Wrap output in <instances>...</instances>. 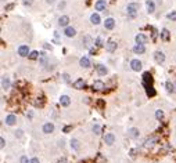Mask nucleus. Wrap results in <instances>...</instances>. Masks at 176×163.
<instances>
[{"instance_id":"17","label":"nucleus","mask_w":176,"mask_h":163,"mask_svg":"<svg viewBox=\"0 0 176 163\" xmlns=\"http://www.w3.org/2000/svg\"><path fill=\"white\" fill-rule=\"evenodd\" d=\"M96 70H97V73H98L100 76H104V75H107V68H105L104 65H101V64L96 65Z\"/></svg>"},{"instance_id":"18","label":"nucleus","mask_w":176,"mask_h":163,"mask_svg":"<svg viewBox=\"0 0 176 163\" xmlns=\"http://www.w3.org/2000/svg\"><path fill=\"white\" fill-rule=\"evenodd\" d=\"M79 64L82 68H89V66H90V60H89V57H82Z\"/></svg>"},{"instance_id":"49","label":"nucleus","mask_w":176,"mask_h":163,"mask_svg":"<svg viewBox=\"0 0 176 163\" xmlns=\"http://www.w3.org/2000/svg\"><path fill=\"white\" fill-rule=\"evenodd\" d=\"M60 8H64L65 7V3H60V6H58Z\"/></svg>"},{"instance_id":"16","label":"nucleus","mask_w":176,"mask_h":163,"mask_svg":"<svg viewBox=\"0 0 176 163\" xmlns=\"http://www.w3.org/2000/svg\"><path fill=\"white\" fill-rule=\"evenodd\" d=\"M105 48H107V51H108V53H112V51H115V50H117V43H115L114 40H110V42L107 43Z\"/></svg>"},{"instance_id":"9","label":"nucleus","mask_w":176,"mask_h":163,"mask_svg":"<svg viewBox=\"0 0 176 163\" xmlns=\"http://www.w3.org/2000/svg\"><path fill=\"white\" fill-rule=\"evenodd\" d=\"M104 28L105 29H108V31H111L115 28V21H114V18H107L104 21Z\"/></svg>"},{"instance_id":"6","label":"nucleus","mask_w":176,"mask_h":163,"mask_svg":"<svg viewBox=\"0 0 176 163\" xmlns=\"http://www.w3.org/2000/svg\"><path fill=\"white\" fill-rule=\"evenodd\" d=\"M130 68H132V70H135V72H139V70L142 69V62L139 61V60H132L130 61Z\"/></svg>"},{"instance_id":"2","label":"nucleus","mask_w":176,"mask_h":163,"mask_svg":"<svg viewBox=\"0 0 176 163\" xmlns=\"http://www.w3.org/2000/svg\"><path fill=\"white\" fill-rule=\"evenodd\" d=\"M152 82H154V79H152L151 73H150V72H144L143 73V86L144 87L152 86Z\"/></svg>"},{"instance_id":"29","label":"nucleus","mask_w":176,"mask_h":163,"mask_svg":"<svg viewBox=\"0 0 176 163\" xmlns=\"http://www.w3.org/2000/svg\"><path fill=\"white\" fill-rule=\"evenodd\" d=\"M167 90H168L169 93H173V91H175V85H173V83H171V82H167Z\"/></svg>"},{"instance_id":"27","label":"nucleus","mask_w":176,"mask_h":163,"mask_svg":"<svg viewBox=\"0 0 176 163\" xmlns=\"http://www.w3.org/2000/svg\"><path fill=\"white\" fill-rule=\"evenodd\" d=\"M146 93H147L148 97H154V95L157 94V91L154 90V87H152V86H147V87H146Z\"/></svg>"},{"instance_id":"41","label":"nucleus","mask_w":176,"mask_h":163,"mask_svg":"<svg viewBox=\"0 0 176 163\" xmlns=\"http://www.w3.org/2000/svg\"><path fill=\"white\" fill-rule=\"evenodd\" d=\"M4 145H6V141L1 137V138H0V148H4Z\"/></svg>"},{"instance_id":"30","label":"nucleus","mask_w":176,"mask_h":163,"mask_svg":"<svg viewBox=\"0 0 176 163\" xmlns=\"http://www.w3.org/2000/svg\"><path fill=\"white\" fill-rule=\"evenodd\" d=\"M28 57H29V60H38L39 58V53L38 51H31Z\"/></svg>"},{"instance_id":"21","label":"nucleus","mask_w":176,"mask_h":163,"mask_svg":"<svg viewBox=\"0 0 176 163\" xmlns=\"http://www.w3.org/2000/svg\"><path fill=\"white\" fill-rule=\"evenodd\" d=\"M69 142H71V148L74 149V151H79L80 149V144H79V141L76 140V138H72Z\"/></svg>"},{"instance_id":"25","label":"nucleus","mask_w":176,"mask_h":163,"mask_svg":"<svg viewBox=\"0 0 176 163\" xmlns=\"http://www.w3.org/2000/svg\"><path fill=\"white\" fill-rule=\"evenodd\" d=\"M8 87H10V79L6 78V76H3V78H1V89L6 90Z\"/></svg>"},{"instance_id":"13","label":"nucleus","mask_w":176,"mask_h":163,"mask_svg":"<svg viewBox=\"0 0 176 163\" xmlns=\"http://www.w3.org/2000/svg\"><path fill=\"white\" fill-rule=\"evenodd\" d=\"M154 58H155V61L158 62V64H162V62L165 61V54H164L162 51H155Z\"/></svg>"},{"instance_id":"15","label":"nucleus","mask_w":176,"mask_h":163,"mask_svg":"<svg viewBox=\"0 0 176 163\" xmlns=\"http://www.w3.org/2000/svg\"><path fill=\"white\" fill-rule=\"evenodd\" d=\"M68 23H69V17L68 15L60 17V19H58V25L60 26H68Z\"/></svg>"},{"instance_id":"47","label":"nucleus","mask_w":176,"mask_h":163,"mask_svg":"<svg viewBox=\"0 0 176 163\" xmlns=\"http://www.w3.org/2000/svg\"><path fill=\"white\" fill-rule=\"evenodd\" d=\"M136 155V149H132V151H130V156H135Z\"/></svg>"},{"instance_id":"4","label":"nucleus","mask_w":176,"mask_h":163,"mask_svg":"<svg viewBox=\"0 0 176 163\" xmlns=\"http://www.w3.org/2000/svg\"><path fill=\"white\" fill-rule=\"evenodd\" d=\"M18 55L20 57H28L29 55V48H28V46L26 44H21V46L18 47Z\"/></svg>"},{"instance_id":"14","label":"nucleus","mask_w":176,"mask_h":163,"mask_svg":"<svg viewBox=\"0 0 176 163\" xmlns=\"http://www.w3.org/2000/svg\"><path fill=\"white\" fill-rule=\"evenodd\" d=\"M64 33H65V36H67V38H74V36L76 35V31H75L72 26H67V28H65V31H64Z\"/></svg>"},{"instance_id":"10","label":"nucleus","mask_w":176,"mask_h":163,"mask_svg":"<svg viewBox=\"0 0 176 163\" xmlns=\"http://www.w3.org/2000/svg\"><path fill=\"white\" fill-rule=\"evenodd\" d=\"M85 87H86V83H85L83 79H78V80L74 82V89H76V90H82Z\"/></svg>"},{"instance_id":"11","label":"nucleus","mask_w":176,"mask_h":163,"mask_svg":"<svg viewBox=\"0 0 176 163\" xmlns=\"http://www.w3.org/2000/svg\"><path fill=\"white\" fill-rule=\"evenodd\" d=\"M54 131V124L47 122V123L43 124V133H46V134H50V133Z\"/></svg>"},{"instance_id":"43","label":"nucleus","mask_w":176,"mask_h":163,"mask_svg":"<svg viewBox=\"0 0 176 163\" xmlns=\"http://www.w3.org/2000/svg\"><path fill=\"white\" fill-rule=\"evenodd\" d=\"M71 129H72L71 126H65V127H64V130H63V131H64V133H68V131H71Z\"/></svg>"},{"instance_id":"32","label":"nucleus","mask_w":176,"mask_h":163,"mask_svg":"<svg viewBox=\"0 0 176 163\" xmlns=\"http://www.w3.org/2000/svg\"><path fill=\"white\" fill-rule=\"evenodd\" d=\"M93 131H94V134H96V135L101 134V127H100L98 124H94V126H93Z\"/></svg>"},{"instance_id":"36","label":"nucleus","mask_w":176,"mask_h":163,"mask_svg":"<svg viewBox=\"0 0 176 163\" xmlns=\"http://www.w3.org/2000/svg\"><path fill=\"white\" fill-rule=\"evenodd\" d=\"M104 105H105V104H104V101H103V100H97V107H98L100 109L104 108Z\"/></svg>"},{"instance_id":"44","label":"nucleus","mask_w":176,"mask_h":163,"mask_svg":"<svg viewBox=\"0 0 176 163\" xmlns=\"http://www.w3.org/2000/svg\"><path fill=\"white\" fill-rule=\"evenodd\" d=\"M31 163H40V162L38 158H32V159H31Z\"/></svg>"},{"instance_id":"28","label":"nucleus","mask_w":176,"mask_h":163,"mask_svg":"<svg viewBox=\"0 0 176 163\" xmlns=\"http://www.w3.org/2000/svg\"><path fill=\"white\" fill-rule=\"evenodd\" d=\"M161 38H162V40H169V31L168 29H162Z\"/></svg>"},{"instance_id":"33","label":"nucleus","mask_w":176,"mask_h":163,"mask_svg":"<svg viewBox=\"0 0 176 163\" xmlns=\"http://www.w3.org/2000/svg\"><path fill=\"white\" fill-rule=\"evenodd\" d=\"M167 18H168V19H171V21H176V11L169 13L168 15H167Z\"/></svg>"},{"instance_id":"39","label":"nucleus","mask_w":176,"mask_h":163,"mask_svg":"<svg viewBox=\"0 0 176 163\" xmlns=\"http://www.w3.org/2000/svg\"><path fill=\"white\" fill-rule=\"evenodd\" d=\"M83 43H85V46H86V47H89V46H90V38H89V36H86V38L83 39Z\"/></svg>"},{"instance_id":"23","label":"nucleus","mask_w":176,"mask_h":163,"mask_svg":"<svg viewBox=\"0 0 176 163\" xmlns=\"http://www.w3.org/2000/svg\"><path fill=\"white\" fill-rule=\"evenodd\" d=\"M157 138H155V137H151V138H148V140H146V142H144V147L146 148H150V147H152V145H154V144H155V142H157Z\"/></svg>"},{"instance_id":"24","label":"nucleus","mask_w":176,"mask_h":163,"mask_svg":"<svg viewBox=\"0 0 176 163\" xmlns=\"http://www.w3.org/2000/svg\"><path fill=\"white\" fill-rule=\"evenodd\" d=\"M90 21H92L93 25H98L101 19H100V15H98V14H92V15H90Z\"/></svg>"},{"instance_id":"48","label":"nucleus","mask_w":176,"mask_h":163,"mask_svg":"<svg viewBox=\"0 0 176 163\" xmlns=\"http://www.w3.org/2000/svg\"><path fill=\"white\" fill-rule=\"evenodd\" d=\"M90 54H96V48H90Z\"/></svg>"},{"instance_id":"31","label":"nucleus","mask_w":176,"mask_h":163,"mask_svg":"<svg viewBox=\"0 0 176 163\" xmlns=\"http://www.w3.org/2000/svg\"><path fill=\"white\" fill-rule=\"evenodd\" d=\"M155 117H157L158 120H162V119H164V112H162L161 109H158V111H155Z\"/></svg>"},{"instance_id":"1","label":"nucleus","mask_w":176,"mask_h":163,"mask_svg":"<svg viewBox=\"0 0 176 163\" xmlns=\"http://www.w3.org/2000/svg\"><path fill=\"white\" fill-rule=\"evenodd\" d=\"M126 11H128V14L130 18H135V17H136V13L139 11V4H137V3H129L128 6H126Z\"/></svg>"},{"instance_id":"46","label":"nucleus","mask_w":176,"mask_h":163,"mask_svg":"<svg viewBox=\"0 0 176 163\" xmlns=\"http://www.w3.org/2000/svg\"><path fill=\"white\" fill-rule=\"evenodd\" d=\"M57 163H67V159H65V158H61V159H60Z\"/></svg>"},{"instance_id":"42","label":"nucleus","mask_w":176,"mask_h":163,"mask_svg":"<svg viewBox=\"0 0 176 163\" xmlns=\"http://www.w3.org/2000/svg\"><path fill=\"white\" fill-rule=\"evenodd\" d=\"M33 3V0H24V4L25 6H31Z\"/></svg>"},{"instance_id":"26","label":"nucleus","mask_w":176,"mask_h":163,"mask_svg":"<svg viewBox=\"0 0 176 163\" xmlns=\"http://www.w3.org/2000/svg\"><path fill=\"white\" fill-rule=\"evenodd\" d=\"M146 6H147V11L151 14L154 13V10H155V6H154V3H152V0H147V3H146Z\"/></svg>"},{"instance_id":"8","label":"nucleus","mask_w":176,"mask_h":163,"mask_svg":"<svg viewBox=\"0 0 176 163\" xmlns=\"http://www.w3.org/2000/svg\"><path fill=\"white\" fill-rule=\"evenodd\" d=\"M135 40H136V44H146L148 39H147V36H146V35H143V33H139V35H136Z\"/></svg>"},{"instance_id":"35","label":"nucleus","mask_w":176,"mask_h":163,"mask_svg":"<svg viewBox=\"0 0 176 163\" xmlns=\"http://www.w3.org/2000/svg\"><path fill=\"white\" fill-rule=\"evenodd\" d=\"M94 44H96L97 47H101V46H103V39H101V38L98 36V38H97V39L94 40Z\"/></svg>"},{"instance_id":"34","label":"nucleus","mask_w":176,"mask_h":163,"mask_svg":"<svg viewBox=\"0 0 176 163\" xmlns=\"http://www.w3.org/2000/svg\"><path fill=\"white\" fill-rule=\"evenodd\" d=\"M20 163H31V160L28 159V156L26 155H22L21 156V159H20Z\"/></svg>"},{"instance_id":"40","label":"nucleus","mask_w":176,"mask_h":163,"mask_svg":"<svg viewBox=\"0 0 176 163\" xmlns=\"http://www.w3.org/2000/svg\"><path fill=\"white\" fill-rule=\"evenodd\" d=\"M16 137L21 138V137H22V130H17V131H16Z\"/></svg>"},{"instance_id":"19","label":"nucleus","mask_w":176,"mask_h":163,"mask_svg":"<svg viewBox=\"0 0 176 163\" xmlns=\"http://www.w3.org/2000/svg\"><path fill=\"white\" fill-rule=\"evenodd\" d=\"M16 122H17L16 115H7V116H6V124L13 126V124H16Z\"/></svg>"},{"instance_id":"12","label":"nucleus","mask_w":176,"mask_h":163,"mask_svg":"<svg viewBox=\"0 0 176 163\" xmlns=\"http://www.w3.org/2000/svg\"><path fill=\"white\" fill-rule=\"evenodd\" d=\"M60 104H61L63 107H69V105H71V98H69L68 95H61V97H60Z\"/></svg>"},{"instance_id":"50","label":"nucleus","mask_w":176,"mask_h":163,"mask_svg":"<svg viewBox=\"0 0 176 163\" xmlns=\"http://www.w3.org/2000/svg\"><path fill=\"white\" fill-rule=\"evenodd\" d=\"M46 1H47L49 4H51V3H54V0H46Z\"/></svg>"},{"instance_id":"37","label":"nucleus","mask_w":176,"mask_h":163,"mask_svg":"<svg viewBox=\"0 0 176 163\" xmlns=\"http://www.w3.org/2000/svg\"><path fill=\"white\" fill-rule=\"evenodd\" d=\"M40 64H42V65H46V64H47V57H46V55H42V58H40Z\"/></svg>"},{"instance_id":"20","label":"nucleus","mask_w":176,"mask_h":163,"mask_svg":"<svg viewBox=\"0 0 176 163\" xmlns=\"http://www.w3.org/2000/svg\"><path fill=\"white\" fill-rule=\"evenodd\" d=\"M133 51L136 54H143L144 51H146V47H144V44H136V46L133 47Z\"/></svg>"},{"instance_id":"38","label":"nucleus","mask_w":176,"mask_h":163,"mask_svg":"<svg viewBox=\"0 0 176 163\" xmlns=\"http://www.w3.org/2000/svg\"><path fill=\"white\" fill-rule=\"evenodd\" d=\"M63 80L65 83H69V75L68 73H63Z\"/></svg>"},{"instance_id":"22","label":"nucleus","mask_w":176,"mask_h":163,"mask_svg":"<svg viewBox=\"0 0 176 163\" xmlns=\"http://www.w3.org/2000/svg\"><path fill=\"white\" fill-rule=\"evenodd\" d=\"M128 133H129V135H130L132 138H137V137H139V134H140L136 127H130V129L128 130Z\"/></svg>"},{"instance_id":"3","label":"nucleus","mask_w":176,"mask_h":163,"mask_svg":"<svg viewBox=\"0 0 176 163\" xmlns=\"http://www.w3.org/2000/svg\"><path fill=\"white\" fill-rule=\"evenodd\" d=\"M92 89H93V91H103V90L105 89V85L101 82V80H94Z\"/></svg>"},{"instance_id":"7","label":"nucleus","mask_w":176,"mask_h":163,"mask_svg":"<svg viewBox=\"0 0 176 163\" xmlns=\"http://www.w3.org/2000/svg\"><path fill=\"white\" fill-rule=\"evenodd\" d=\"M104 142L107 145H112V144L115 142V135H114L112 133H107L104 135Z\"/></svg>"},{"instance_id":"5","label":"nucleus","mask_w":176,"mask_h":163,"mask_svg":"<svg viewBox=\"0 0 176 163\" xmlns=\"http://www.w3.org/2000/svg\"><path fill=\"white\" fill-rule=\"evenodd\" d=\"M105 7H107V3H105V0H97L96 4H94V8H96V11H104Z\"/></svg>"},{"instance_id":"45","label":"nucleus","mask_w":176,"mask_h":163,"mask_svg":"<svg viewBox=\"0 0 176 163\" xmlns=\"http://www.w3.org/2000/svg\"><path fill=\"white\" fill-rule=\"evenodd\" d=\"M13 7H14L13 4H7V6H6V11H8V10H11Z\"/></svg>"}]
</instances>
